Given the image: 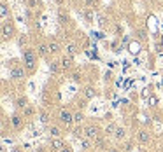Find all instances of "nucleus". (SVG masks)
Segmentation results:
<instances>
[{"label": "nucleus", "mask_w": 163, "mask_h": 152, "mask_svg": "<svg viewBox=\"0 0 163 152\" xmlns=\"http://www.w3.org/2000/svg\"><path fill=\"white\" fill-rule=\"evenodd\" d=\"M21 58H23V65H25L26 70H30V72L35 70V65H37V54H35V51L26 47V49L23 51Z\"/></svg>", "instance_id": "obj_1"}, {"label": "nucleus", "mask_w": 163, "mask_h": 152, "mask_svg": "<svg viewBox=\"0 0 163 152\" xmlns=\"http://www.w3.org/2000/svg\"><path fill=\"white\" fill-rule=\"evenodd\" d=\"M58 121H60L61 126L70 128L72 124H74V114H72L69 109H63V110H60V114H58Z\"/></svg>", "instance_id": "obj_2"}, {"label": "nucleus", "mask_w": 163, "mask_h": 152, "mask_svg": "<svg viewBox=\"0 0 163 152\" xmlns=\"http://www.w3.org/2000/svg\"><path fill=\"white\" fill-rule=\"evenodd\" d=\"M84 136L86 138H90V140H97L98 136H100V130H98V126H95V124H88V126H84Z\"/></svg>", "instance_id": "obj_3"}, {"label": "nucleus", "mask_w": 163, "mask_h": 152, "mask_svg": "<svg viewBox=\"0 0 163 152\" xmlns=\"http://www.w3.org/2000/svg\"><path fill=\"white\" fill-rule=\"evenodd\" d=\"M2 37H4V40L12 39V37H14V26L9 25V23H4V25H2Z\"/></svg>", "instance_id": "obj_4"}, {"label": "nucleus", "mask_w": 163, "mask_h": 152, "mask_svg": "<svg viewBox=\"0 0 163 152\" xmlns=\"http://www.w3.org/2000/svg\"><path fill=\"white\" fill-rule=\"evenodd\" d=\"M11 79H14V81L25 79V70H23V67H12V68H11Z\"/></svg>", "instance_id": "obj_5"}, {"label": "nucleus", "mask_w": 163, "mask_h": 152, "mask_svg": "<svg viewBox=\"0 0 163 152\" xmlns=\"http://www.w3.org/2000/svg\"><path fill=\"white\" fill-rule=\"evenodd\" d=\"M137 140L140 143H144V145L149 143L151 142V133L147 131V130H139V131H137Z\"/></svg>", "instance_id": "obj_6"}, {"label": "nucleus", "mask_w": 163, "mask_h": 152, "mask_svg": "<svg viewBox=\"0 0 163 152\" xmlns=\"http://www.w3.org/2000/svg\"><path fill=\"white\" fill-rule=\"evenodd\" d=\"M48 131H49L53 138H61V135H63V130L56 124H48Z\"/></svg>", "instance_id": "obj_7"}, {"label": "nucleus", "mask_w": 163, "mask_h": 152, "mask_svg": "<svg viewBox=\"0 0 163 152\" xmlns=\"http://www.w3.org/2000/svg\"><path fill=\"white\" fill-rule=\"evenodd\" d=\"M60 65H61V70H70L72 67H74V60H72V56L65 54V56L60 60Z\"/></svg>", "instance_id": "obj_8"}, {"label": "nucleus", "mask_w": 163, "mask_h": 152, "mask_svg": "<svg viewBox=\"0 0 163 152\" xmlns=\"http://www.w3.org/2000/svg\"><path fill=\"white\" fill-rule=\"evenodd\" d=\"M21 124H23V115H21V114H12V115H11V126H12L14 130H20Z\"/></svg>", "instance_id": "obj_9"}, {"label": "nucleus", "mask_w": 163, "mask_h": 152, "mask_svg": "<svg viewBox=\"0 0 163 152\" xmlns=\"http://www.w3.org/2000/svg\"><path fill=\"white\" fill-rule=\"evenodd\" d=\"M65 147H67V145H65V142H63L61 138H53L51 140V149L54 152H60L61 149H65Z\"/></svg>", "instance_id": "obj_10"}, {"label": "nucleus", "mask_w": 163, "mask_h": 152, "mask_svg": "<svg viewBox=\"0 0 163 152\" xmlns=\"http://www.w3.org/2000/svg\"><path fill=\"white\" fill-rule=\"evenodd\" d=\"M82 94H84V98H86V100H93V98L97 96V89H95L93 86H86V88H84V91H82Z\"/></svg>", "instance_id": "obj_11"}, {"label": "nucleus", "mask_w": 163, "mask_h": 152, "mask_svg": "<svg viewBox=\"0 0 163 152\" xmlns=\"http://www.w3.org/2000/svg\"><path fill=\"white\" fill-rule=\"evenodd\" d=\"M114 138H116L118 142L125 140V138H126V130L121 128V126H118V128H116V131H114Z\"/></svg>", "instance_id": "obj_12"}, {"label": "nucleus", "mask_w": 163, "mask_h": 152, "mask_svg": "<svg viewBox=\"0 0 163 152\" xmlns=\"http://www.w3.org/2000/svg\"><path fill=\"white\" fill-rule=\"evenodd\" d=\"M37 52H39V56L46 58V56H48L51 51H49V46H48V44H42V42H41V44L37 46Z\"/></svg>", "instance_id": "obj_13"}, {"label": "nucleus", "mask_w": 163, "mask_h": 152, "mask_svg": "<svg viewBox=\"0 0 163 152\" xmlns=\"http://www.w3.org/2000/svg\"><path fill=\"white\" fill-rule=\"evenodd\" d=\"M21 115H23V117H32V115H35V109H33V105L28 103V105L21 110Z\"/></svg>", "instance_id": "obj_14"}, {"label": "nucleus", "mask_w": 163, "mask_h": 152, "mask_svg": "<svg viewBox=\"0 0 163 152\" xmlns=\"http://www.w3.org/2000/svg\"><path fill=\"white\" fill-rule=\"evenodd\" d=\"M116 128H118V124L116 122H111V124H107L105 126V136H114V131H116Z\"/></svg>", "instance_id": "obj_15"}, {"label": "nucleus", "mask_w": 163, "mask_h": 152, "mask_svg": "<svg viewBox=\"0 0 163 152\" xmlns=\"http://www.w3.org/2000/svg\"><path fill=\"white\" fill-rule=\"evenodd\" d=\"M65 52H67L69 56H74V54H77V52H79V49H77V46H75V44H69V46L65 47Z\"/></svg>", "instance_id": "obj_16"}, {"label": "nucleus", "mask_w": 163, "mask_h": 152, "mask_svg": "<svg viewBox=\"0 0 163 152\" xmlns=\"http://www.w3.org/2000/svg\"><path fill=\"white\" fill-rule=\"evenodd\" d=\"M60 68H61V65L58 63V61H51V63H49V72L54 73V75H56V73H60Z\"/></svg>", "instance_id": "obj_17"}, {"label": "nucleus", "mask_w": 163, "mask_h": 152, "mask_svg": "<svg viewBox=\"0 0 163 152\" xmlns=\"http://www.w3.org/2000/svg\"><path fill=\"white\" fill-rule=\"evenodd\" d=\"M26 105H28V100H26V98H25V96H20V98H18V100H16V107H18V109H20V110H23V109H25V107H26Z\"/></svg>", "instance_id": "obj_18"}, {"label": "nucleus", "mask_w": 163, "mask_h": 152, "mask_svg": "<svg viewBox=\"0 0 163 152\" xmlns=\"http://www.w3.org/2000/svg\"><path fill=\"white\" fill-rule=\"evenodd\" d=\"M82 121H84V114H82V112H75V114H74V124L79 126Z\"/></svg>", "instance_id": "obj_19"}, {"label": "nucleus", "mask_w": 163, "mask_h": 152, "mask_svg": "<svg viewBox=\"0 0 163 152\" xmlns=\"http://www.w3.org/2000/svg\"><path fill=\"white\" fill-rule=\"evenodd\" d=\"M139 49H140V46H139L137 42H130V44H128V51H130L132 54H137Z\"/></svg>", "instance_id": "obj_20"}, {"label": "nucleus", "mask_w": 163, "mask_h": 152, "mask_svg": "<svg viewBox=\"0 0 163 152\" xmlns=\"http://www.w3.org/2000/svg\"><path fill=\"white\" fill-rule=\"evenodd\" d=\"M39 119H41L42 124H48V122H49V114H48L46 110H42L41 114H39Z\"/></svg>", "instance_id": "obj_21"}, {"label": "nucleus", "mask_w": 163, "mask_h": 152, "mask_svg": "<svg viewBox=\"0 0 163 152\" xmlns=\"http://www.w3.org/2000/svg\"><path fill=\"white\" fill-rule=\"evenodd\" d=\"M48 46H49V51H51V52H58V51H60V44L56 40H51Z\"/></svg>", "instance_id": "obj_22"}, {"label": "nucleus", "mask_w": 163, "mask_h": 152, "mask_svg": "<svg viewBox=\"0 0 163 152\" xmlns=\"http://www.w3.org/2000/svg\"><path fill=\"white\" fill-rule=\"evenodd\" d=\"M0 12H2V18L5 19V18H7V14H9V10H7V5H5V4H2V5H0Z\"/></svg>", "instance_id": "obj_23"}, {"label": "nucleus", "mask_w": 163, "mask_h": 152, "mask_svg": "<svg viewBox=\"0 0 163 152\" xmlns=\"http://www.w3.org/2000/svg\"><path fill=\"white\" fill-rule=\"evenodd\" d=\"M58 23H60V25H65V23H67V14L60 12V14H58Z\"/></svg>", "instance_id": "obj_24"}, {"label": "nucleus", "mask_w": 163, "mask_h": 152, "mask_svg": "<svg viewBox=\"0 0 163 152\" xmlns=\"http://www.w3.org/2000/svg\"><path fill=\"white\" fill-rule=\"evenodd\" d=\"M149 105H151V107H156V105H158V98H156V96H154V94H151V96H149Z\"/></svg>", "instance_id": "obj_25"}, {"label": "nucleus", "mask_w": 163, "mask_h": 152, "mask_svg": "<svg viewBox=\"0 0 163 152\" xmlns=\"http://www.w3.org/2000/svg\"><path fill=\"white\" fill-rule=\"evenodd\" d=\"M72 81L79 82V81H81V73H77V72H75V73H72Z\"/></svg>", "instance_id": "obj_26"}, {"label": "nucleus", "mask_w": 163, "mask_h": 152, "mask_svg": "<svg viewBox=\"0 0 163 152\" xmlns=\"http://www.w3.org/2000/svg\"><path fill=\"white\" fill-rule=\"evenodd\" d=\"M86 19H88V21H93V12H91V9L86 10Z\"/></svg>", "instance_id": "obj_27"}, {"label": "nucleus", "mask_w": 163, "mask_h": 152, "mask_svg": "<svg viewBox=\"0 0 163 152\" xmlns=\"http://www.w3.org/2000/svg\"><path fill=\"white\" fill-rule=\"evenodd\" d=\"M86 5H88V7H93V9H95V5H97V0H86Z\"/></svg>", "instance_id": "obj_28"}, {"label": "nucleus", "mask_w": 163, "mask_h": 152, "mask_svg": "<svg viewBox=\"0 0 163 152\" xmlns=\"http://www.w3.org/2000/svg\"><path fill=\"white\" fill-rule=\"evenodd\" d=\"M103 79H105V82L112 81V73H111V72H105V77H103Z\"/></svg>", "instance_id": "obj_29"}, {"label": "nucleus", "mask_w": 163, "mask_h": 152, "mask_svg": "<svg viewBox=\"0 0 163 152\" xmlns=\"http://www.w3.org/2000/svg\"><path fill=\"white\" fill-rule=\"evenodd\" d=\"M125 44H130V37H128V35L123 37V46H125Z\"/></svg>", "instance_id": "obj_30"}, {"label": "nucleus", "mask_w": 163, "mask_h": 152, "mask_svg": "<svg viewBox=\"0 0 163 152\" xmlns=\"http://www.w3.org/2000/svg\"><path fill=\"white\" fill-rule=\"evenodd\" d=\"M137 35H139V39H144V37H146V33H144V30H139V31H137Z\"/></svg>", "instance_id": "obj_31"}, {"label": "nucleus", "mask_w": 163, "mask_h": 152, "mask_svg": "<svg viewBox=\"0 0 163 152\" xmlns=\"http://www.w3.org/2000/svg\"><path fill=\"white\" fill-rule=\"evenodd\" d=\"M107 152H121V151H118L116 147H111V149H109V151H107Z\"/></svg>", "instance_id": "obj_32"}, {"label": "nucleus", "mask_w": 163, "mask_h": 152, "mask_svg": "<svg viewBox=\"0 0 163 152\" xmlns=\"http://www.w3.org/2000/svg\"><path fill=\"white\" fill-rule=\"evenodd\" d=\"M60 152H72V149H69V147H65V149H61Z\"/></svg>", "instance_id": "obj_33"}, {"label": "nucleus", "mask_w": 163, "mask_h": 152, "mask_svg": "<svg viewBox=\"0 0 163 152\" xmlns=\"http://www.w3.org/2000/svg\"><path fill=\"white\" fill-rule=\"evenodd\" d=\"M14 152H21V149H18V147H16V149H14Z\"/></svg>", "instance_id": "obj_34"}]
</instances>
